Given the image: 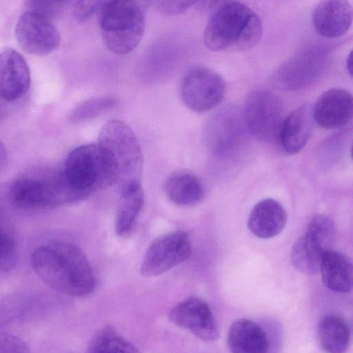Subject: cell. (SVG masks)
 Wrapping results in <instances>:
<instances>
[{
    "instance_id": "cell-18",
    "label": "cell",
    "mask_w": 353,
    "mask_h": 353,
    "mask_svg": "<svg viewBox=\"0 0 353 353\" xmlns=\"http://www.w3.org/2000/svg\"><path fill=\"white\" fill-rule=\"evenodd\" d=\"M324 285L331 291L347 293L352 287V264L344 254L329 250L324 253L320 265Z\"/></svg>"
},
{
    "instance_id": "cell-5",
    "label": "cell",
    "mask_w": 353,
    "mask_h": 353,
    "mask_svg": "<svg viewBox=\"0 0 353 353\" xmlns=\"http://www.w3.org/2000/svg\"><path fill=\"white\" fill-rule=\"evenodd\" d=\"M63 174L83 199L117 181V170L110 154L99 143L79 146L68 155Z\"/></svg>"
},
{
    "instance_id": "cell-11",
    "label": "cell",
    "mask_w": 353,
    "mask_h": 353,
    "mask_svg": "<svg viewBox=\"0 0 353 353\" xmlns=\"http://www.w3.org/2000/svg\"><path fill=\"white\" fill-rule=\"evenodd\" d=\"M170 321L204 341L219 337V328L209 305L197 297L177 303L168 314Z\"/></svg>"
},
{
    "instance_id": "cell-21",
    "label": "cell",
    "mask_w": 353,
    "mask_h": 353,
    "mask_svg": "<svg viewBox=\"0 0 353 353\" xmlns=\"http://www.w3.org/2000/svg\"><path fill=\"white\" fill-rule=\"evenodd\" d=\"M121 197L114 221L117 235L125 236L132 230L144 204V192L141 185L120 192Z\"/></svg>"
},
{
    "instance_id": "cell-20",
    "label": "cell",
    "mask_w": 353,
    "mask_h": 353,
    "mask_svg": "<svg viewBox=\"0 0 353 353\" xmlns=\"http://www.w3.org/2000/svg\"><path fill=\"white\" fill-rule=\"evenodd\" d=\"M163 189L168 199L178 205H194L204 197L201 182L188 172L179 171L171 174L165 181Z\"/></svg>"
},
{
    "instance_id": "cell-15",
    "label": "cell",
    "mask_w": 353,
    "mask_h": 353,
    "mask_svg": "<svg viewBox=\"0 0 353 353\" xmlns=\"http://www.w3.org/2000/svg\"><path fill=\"white\" fill-rule=\"evenodd\" d=\"M312 108L303 104L283 118L278 138L283 150L289 154L299 152L307 144L312 130Z\"/></svg>"
},
{
    "instance_id": "cell-19",
    "label": "cell",
    "mask_w": 353,
    "mask_h": 353,
    "mask_svg": "<svg viewBox=\"0 0 353 353\" xmlns=\"http://www.w3.org/2000/svg\"><path fill=\"white\" fill-rule=\"evenodd\" d=\"M316 333L321 347L326 353H345L350 344V330L345 319L336 314L322 316Z\"/></svg>"
},
{
    "instance_id": "cell-23",
    "label": "cell",
    "mask_w": 353,
    "mask_h": 353,
    "mask_svg": "<svg viewBox=\"0 0 353 353\" xmlns=\"http://www.w3.org/2000/svg\"><path fill=\"white\" fill-rule=\"evenodd\" d=\"M85 353H140L111 326L98 330L90 339Z\"/></svg>"
},
{
    "instance_id": "cell-8",
    "label": "cell",
    "mask_w": 353,
    "mask_h": 353,
    "mask_svg": "<svg viewBox=\"0 0 353 353\" xmlns=\"http://www.w3.org/2000/svg\"><path fill=\"white\" fill-rule=\"evenodd\" d=\"M243 118L253 135L263 140L272 139L277 137L284 118L281 99L268 90H253L245 100Z\"/></svg>"
},
{
    "instance_id": "cell-17",
    "label": "cell",
    "mask_w": 353,
    "mask_h": 353,
    "mask_svg": "<svg viewBox=\"0 0 353 353\" xmlns=\"http://www.w3.org/2000/svg\"><path fill=\"white\" fill-rule=\"evenodd\" d=\"M227 341L232 353H268L269 351V341L264 330L248 319H239L232 323Z\"/></svg>"
},
{
    "instance_id": "cell-16",
    "label": "cell",
    "mask_w": 353,
    "mask_h": 353,
    "mask_svg": "<svg viewBox=\"0 0 353 353\" xmlns=\"http://www.w3.org/2000/svg\"><path fill=\"white\" fill-rule=\"evenodd\" d=\"M287 219L283 205L274 199L267 198L259 201L251 210L248 228L258 238L270 239L282 232Z\"/></svg>"
},
{
    "instance_id": "cell-30",
    "label": "cell",
    "mask_w": 353,
    "mask_h": 353,
    "mask_svg": "<svg viewBox=\"0 0 353 353\" xmlns=\"http://www.w3.org/2000/svg\"><path fill=\"white\" fill-rule=\"evenodd\" d=\"M0 353H31L27 344L11 334H0Z\"/></svg>"
},
{
    "instance_id": "cell-26",
    "label": "cell",
    "mask_w": 353,
    "mask_h": 353,
    "mask_svg": "<svg viewBox=\"0 0 353 353\" xmlns=\"http://www.w3.org/2000/svg\"><path fill=\"white\" fill-rule=\"evenodd\" d=\"M17 262V250L10 227L0 216V272L12 270Z\"/></svg>"
},
{
    "instance_id": "cell-10",
    "label": "cell",
    "mask_w": 353,
    "mask_h": 353,
    "mask_svg": "<svg viewBox=\"0 0 353 353\" xmlns=\"http://www.w3.org/2000/svg\"><path fill=\"white\" fill-rule=\"evenodd\" d=\"M15 35L21 47L35 55L52 52L61 42L59 32L50 19L30 12H25L19 18Z\"/></svg>"
},
{
    "instance_id": "cell-3",
    "label": "cell",
    "mask_w": 353,
    "mask_h": 353,
    "mask_svg": "<svg viewBox=\"0 0 353 353\" xmlns=\"http://www.w3.org/2000/svg\"><path fill=\"white\" fill-rule=\"evenodd\" d=\"M6 190L10 203L24 211L51 209L83 200L62 170L24 176L12 182Z\"/></svg>"
},
{
    "instance_id": "cell-4",
    "label": "cell",
    "mask_w": 353,
    "mask_h": 353,
    "mask_svg": "<svg viewBox=\"0 0 353 353\" xmlns=\"http://www.w3.org/2000/svg\"><path fill=\"white\" fill-rule=\"evenodd\" d=\"M144 2L105 1L99 8V25L106 47L118 54L130 52L141 42L145 31Z\"/></svg>"
},
{
    "instance_id": "cell-28",
    "label": "cell",
    "mask_w": 353,
    "mask_h": 353,
    "mask_svg": "<svg viewBox=\"0 0 353 353\" xmlns=\"http://www.w3.org/2000/svg\"><path fill=\"white\" fill-rule=\"evenodd\" d=\"M196 3V1H156L154 7L162 14L176 15L185 12Z\"/></svg>"
},
{
    "instance_id": "cell-33",
    "label": "cell",
    "mask_w": 353,
    "mask_h": 353,
    "mask_svg": "<svg viewBox=\"0 0 353 353\" xmlns=\"http://www.w3.org/2000/svg\"><path fill=\"white\" fill-rule=\"evenodd\" d=\"M352 52L348 54L347 60H346V66L347 69V72L350 73V76L352 74Z\"/></svg>"
},
{
    "instance_id": "cell-6",
    "label": "cell",
    "mask_w": 353,
    "mask_h": 353,
    "mask_svg": "<svg viewBox=\"0 0 353 353\" xmlns=\"http://www.w3.org/2000/svg\"><path fill=\"white\" fill-rule=\"evenodd\" d=\"M110 155L117 170L120 192L141 185L143 156L131 128L119 120H110L101 128L99 143Z\"/></svg>"
},
{
    "instance_id": "cell-25",
    "label": "cell",
    "mask_w": 353,
    "mask_h": 353,
    "mask_svg": "<svg viewBox=\"0 0 353 353\" xmlns=\"http://www.w3.org/2000/svg\"><path fill=\"white\" fill-rule=\"evenodd\" d=\"M305 233L325 251L332 250L336 233L334 224L330 217L323 214L314 216L309 221Z\"/></svg>"
},
{
    "instance_id": "cell-32",
    "label": "cell",
    "mask_w": 353,
    "mask_h": 353,
    "mask_svg": "<svg viewBox=\"0 0 353 353\" xmlns=\"http://www.w3.org/2000/svg\"><path fill=\"white\" fill-rule=\"evenodd\" d=\"M4 102L6 101L0 98V121H1L7 114V108Z\"/></svg>"
},
{
    "instance_id": "cell-7",
    "label": "cell",
    "mask_w": 353,
    "mask_h": 353,
    "mask_svg": "<svg viewBox=\"0 0 353 353\" xmlns=\"http://www.w3.org/2000/svg\"><path fill=\"white\" fill-rule=\"evenodd\" d=\"M179 91L181 100L188 109L203 113L221 103L225 96V83L212 69L194 66L182 77Z\"/></svg>"
},
{
    "instance_id": "cell-14",
    "label": "cell",
    "mask_w": 353,
    "mask_h": 353,
    "mask_svg": "<svg viewBox=\"0 0 353 353\" xmlns=\"http://www.w3.org/2000/svg\"><path fill=\"white\" fill-rule=\"evenodd\" d=\"M352 8L347 1L329 0L319 2L312 12V23L316 31L326 38L343 35L352 21Z\"/></svg>"
},
{
    "instance_id": "cell-12",
    "label": "cell",
    "mask_w": 353,
    "mask_h": 353,
    "mask_svg": "<svg viewBox=\"0 0 353 353\" xmlns=\"http://www.w3.org/2000/svg\"><path fill=\"white\" fill-rule=\"evenodd\" d=\"M352 94L346 90L332 88L324 92L312 108V115L320 127L332 130L344 127L352 119Z\"/></svg>"
},
{
    "instance_id": "cell-2",
    "label": "cell",
    "mask_w": 353,
    "mask_h": 353,
    "mask_svg": "<svg viewBox=\"0 0 353 353\" xmlns=\"http://www.w3.org/2000/svg\"><path fill=\"white\" fill-rule=\"evenodd\" d=\"M204 32V43L212 51L240 52L252 48L263 32L259 16L239 1H220Z\"/></svg>"
},
{
    "instance_id": "cell-22",
    "label": "cell",
    "mask_w": 353,
    "mask_h": 353,
    "mask_svg": "<svg viewBox=\"0 0 353 353\" xmlns=\"http://www.w3.org/2000/svg\"><path fill=\"white\" fill-rule=\"evenodd\" d=\"M325 252L326 251L316 241L305 233L292 247L291 262L297 270L303 273L316 274L320 270Z\"/></svg>"
},
{
    "instance_id": "cell-24",
    "label": "cell",
    "mask_w": 353,
    "mask_h": 353,
    "mask_svg": "<svg viewBox=\"0 0 353 353\" xmlns=\"http://www.w3.org/2000/svg\"><path fill=\"white\" fill-rule=\"evenodd\" d=\"M116 103L117 99L110 96L88 99L72 111L69 120L77 123L94 119L112 108Z\"/></svg>"
},
{
    "instance_id": "cell-1",
    "label": "cell",
    "mask_w": 353,
    "mask_h": 353,
    "mask_svg": "<svg viewBox=\"0 0 353 353\" xmlns=\"http://www.w3.org/2000/svg\"><path fill=\"white\" fill-rule=\"evenodd\" d=\"M32 268L48 286L61 294L83 296L96 288L92 267L77 245L53 241L38 247L31 256Z\"/></svg>"
},
{
    "instance_id": "cell-9",
    "label": "cell",
    "mask_w": 353,
    "mask_h": 353,
    "mask_svg": "<svg viewBox=\"0 0 353 353\" xmlns=\"http://www.w3.org/2000/svg\"><path fill=\"white\" fill-rule=\"evenodd\" d=\"M192 254L188 234L172 232L155 239L148 248L141 265L146 277L160 275L187 261Z\"/></svg>"
},
{
    "instance_id": "cell-29",
    "label": "cell",
    "mask_w": 353,
    "mask_h": 353,
    "mask_svg": "<svg viewBox=\"0 0 353 353\" xmlns=\"http://www.w3.org/2000/svg\"><path fill=\"white\" fill-rule=\"evenodd\" d=\"M103 2L101 1H79L73 8V17L79 22H85L97 10H99Z\"/></svg>"
},
{
    "instance_id": "cell-31",
    "label": "cell",
    "mask_w": 353,
    "mask_h": 353,
    "mask_svg": "<svg viewBox=\"0 0 353 353\" xmlns=\"http://www.w3.org/2000/svg\"><path fill=\"white\" fill-rule=\"evenodd\" d=\"M7 160V151L4 144L0 141V168H1Z\"/></svg>"
},
{
    "instance_id": "cell-13",
    "label": "cell",
    "mask_w": 353,
    "mask_h": 353,
    "mask_svg": "<svg viewBox=\"0 0 353 353\" xmlns=\"http://www.w3.org/2000/svg\"><path fill=\"white\" fill-rule=\"evenodd\" d=\"M31 77L23 57L12 48L0 52V98L12 102L21 98L29 89Z\"/></svg>"
},
{
    "instance_id": "cell-27",
    "label": "cell",
    "mask_w": 353,
    "mask_h": 353,
    "mask_svg": "<svg viewBox=\"0 0 353 353\" xmlns=\"http://www.w3.org/2000/svg\"><path fill=\"white\" fill-rule=\"evenodd\" d=\"M66 1H28L26 2V12H30L47 19L57 16L63 10Z\"/></svg>"
}]
</instances>
